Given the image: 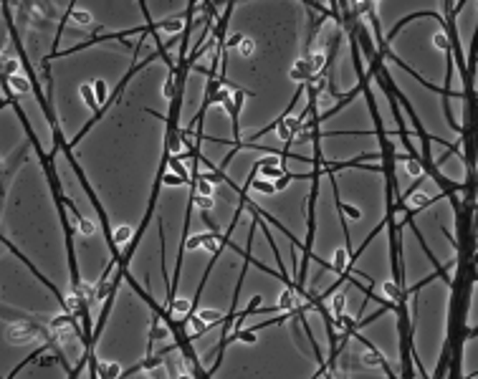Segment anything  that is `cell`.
Listing matches in <instances>:
<instances>
[{
    "instance_id": "6da1fadb",
    "label": "cell",
    "mask_w": 478,
    "mask_h": 379,
    "mask_svg": "<svg viewBox=\"0 0 478 379\" xmlns=\"http://www.w3.org/2000/svg\"><path fill=\"white\" fill-rule=\"evenodd\" d=\"M6 331H8V339L13 344H28V341H36V339H51V334H53V331H46V326L33 321V319L31 321H16V324L6 326Z\"/></svg>"
},
{
    "instance_id": "7a4b0ae2",
    "label": "cell",
    "mask_w": 478,
    "mask_h": 379,
    "mask_svg": "<svg viewBox=\"0 0 478 379\" xmlns=\"http://www.w3.org/2000/svg\"><path fill=\"white\" fill-rule=\"evenodd\" d=\"M3 81H8V86L13 89V94H18V96H23V94H31L33 91V81L28 79V76H11V79H3Z\"/></svg>"
},
{
    "instance_id": "3957f363",
    "label": "cell",
    "mask_w": 478,
    "mask_h": 379,
    "mask_svg": "<svg viewBox=\"0 0 478 379\" xmlns=\"http://www.w3.org/2000/svg\"><path fill=\"white\" fill-rule=\"evenodd\" d=\"M111 238H114V245L119 248V245H127V243H132V240L137 238V230H134V228H129V225H119V228H114Z\"/></svg>"
},
{
    "instance_id": "277c9868",
    "label": "cell",
    "mask_w": 478,
    "mask_h": 379,
    "mask_svg": "<svg viewBox=\"0 0 478 379\" xmlns=\"http://www.w3.org/2000/svg\"><path fill=\"white\" fill-rule=\"evenodd\" d=\"M362 364H367V366H377V364H382V366H385V371H387V376H395V371L390 369V364L385 361V356H382L377 349H370V351L362 356Z\"/></svg>"
},
{
    "instance_id": "5b68a950",
    "label": "cell",
    "mask_w": 478,
    "mask_h": 379,
    "mask_svg": "<svg viewBox=\"0 0 478 379\" xmlns=\"http://www.w3.org/2000/svg\"><path fill=\"white\" fill-rule=\"evenodd\" d=\"M122 366L119 364H106V361H96V376H104V379H114V376H122Z\"/></svg>"
},
{
    "instance_id": "8992f818",
    "label": "cell",
    "mask_w": 478,
    "mask_h": 379,
    "mask_svg": "<svg viewBox=\"0 0 478 379\" xmlns=\"http://www.w3.org/2000/svg\"><path fill=\"white\" fill-rule=\"evenodd\" d=\"M347 261H349V250H347V248L334 250V263H332V271H334L337 276H344V271H347Z\"/></svg>"
},
{
    "instance_id": "52a82bcc",
    "label": "cell",
    "mask_w": 478,
    "mask_h": 379,
    "mask_svg": "<svg viewBox=\"0 0 478 379\" xmlns=\"http://www.w3.org/2000/svg\"><path fill=\"white\" fill-rule=\"evenodd\" d=\"M79 94H81V96L86 99V104H89V106L94 109V116H96L101 106H99V101H96V94H94V86H91V84H81V86H79Z\"/></svg>"
},
{
    "instance_id": "ba28073f",
    "label": "cell",
    "mask_w": 478,
    "mask_h": 379,
    "mask_svg": "<svg viewBox=\"0 0 478 379\" xmlns=\"http://www.w3.org/2000/svg\"><path fill=\"white\" fill-rule=\"evenodd\" d=\"M382 291H385V296H387L390 301H395V303H405V298H402V288H400L395 281L382 283Z\"/></svg>"
},
{
    "instance_id": "9c48e42d",
    "label": "cell",
    "mask_w": 478,
    "mask_h": 379,
    "mask_svg": "<svg viewBox=\"0 0 478 379\" xmlns=\"http://www.w3.org/2000/svg\"><path fill=\"white\" fill-rule=\"evenodd\" d=\"M344 308H347V293H344V291H337V293L332 296V313H334V316H342Z\"/></svg>"
},
{
    "instance_id": "30bf717a",
    "label": "cell",
    "mask_w": 478,
    "mask_h": 379,
    "mask_svg": "<svg viewBox=\"0 0 478 379\" xmlns=\"http://www.w3.org/2000/svg\"><path fill=\"white\" fill-rule=\"evenodd\" d=\"M193 313H198L203 321H210V324H215V321H223V319H225V313H223V311H213V308H193Z\"/></svg>"
},
{
    "instance_id": "8fae6325",
    "label": "cell",
    "mask_w": 478,
    "mask_h": 379,
    "mask_svg": "<svg viewBox=\"0 0 478 379\" xmlns=\"http://www.w3.org/2000/svg\"><path fill=\"white\" fill-rule=\"evenodd\" d=\"M79 316H74V313H61V316H56V319H51L48 321V329H66V326H71L74 321H76Z\"/></svg>"
},
{
    "instance_id": "7c38bea8",
    "label": "cell",
    "mask_w": 478,
    "mask_h": 379,
    "mask_svg": "<svg viewBox=\"0 0 478 379\" xmlns=\"http://www.w3.org/2000/svg\"><path fill=\"white\" fill-rule=\"evenodd\" d=\"M190 203H193L198 210H213V208H215V200L208 198V195H190Z\"/></svg>"
},
{
    "instance_id": "4fadbf2b",
    "label": "cell",
    "mask_w": 478,
    "mask_h": 379,
    "mask_svg": "<svg viewBox=\"0 0 478 379\" xmlns=\"http://www.w3.org/2000/svg\"><path fill=\"white\" fill-rule=\"evenodd\" d=\"M157 28H162V31H170V33H177L180 28L185 31V26H183V18H167V21H159V23H157Z\"/></svg>"
},
{
    "instance_id": "5bb4252c",
    "label": "cell",
    "mask_w": 478,
    "mask_h": 379,
    "mask_svg": "<svg viewBox=\"0 0 478 379\" xmlns=\"http://www.w3.org/2000/svg\"><path fill=\"white\" fill-rule=\"evenodd\" d=\"M18 69H23V64H18V58H8V61H3V79L18 76Z\"/></svg>"
},
{
    "instance_id": "9a60e30c",
    "label": "cell",
    "mask_w": 478,
    "mask_h": 379,
    "mask_svg": "<svg viewBox=\"0 0 478 379\" xmlns=\"http://www.w3.org/2000/svg\"><path fill=\"white\" fill-rule=\"evenodd\" d=\"M251 187L258 190V193H263V195H273V193H276V184H273V182H266V179H258V177L251 182Z\"/></svg>"
},
{
    "instance_id": "2e32d148",
    "label": "cell",
    "mask_w": 478,
    "mask_h": 379,
    "mask_svg": "<svg viewBox=\"0 0 478 379\" xmlns=\"http://www.w3.org/2000/svg\"><path fill=\"white\" fill-rule=\"evenodd\" d=\"M71 21L76 26H91V13L89 11H71Z\"/></svg>"
},
{
    "instance_id": "e0dca14e",
    "label": "cell",
    "mask_w": 478,
    "mask_h": 379,
    "mask_svg": "<svg viewBox=\"0 0 478 379\" xmlns=\"http://www.w3.org/2000/svg\"><path fill=\"white\" fill-rule=\"evenodd\" d=\"M238 51H241V56H243V58H251V56L256 53V43H253L251 38H243V41H241V48H238Z\"/></svg>"
},
{
    "instance_id": "ac0fdd59",
    "label": "cell",
    "mask_w": 478,
    "mask_h": 379,
    "mask_svg": "<svg viewBox=\"0 0 478 379\" xmlns=\"http://www.w3.org/2000/svg\"><path fill=\"white\" fill-rule=\"evenodd\" d=\"M433 43H435V48H440V51H450V41H448L445 31H443V33H435V36H433Z\"/></svg>"
},
{
    "instance_id": "d6986e66",
    "label": "cell",
    "mask_w": 478,
    "mask_h": 379,
    "mask_svg": "<svg viewBox=\"0 0 478 379\" xmlns=\"http://www.w3.org/2000/svg\"><path fill=\"white\" fill-rule=\"evenodd\" d=\"M162 184H175V187H177V184H188V182H185L180 174H175V172H172V174L162 172ZM188 187H190V184H188Z\"/></svg>"
},
{
    "instance_id": "ffe728a7",
    "label": "cell",
    "mask_w": 478,
    "mask_h": 379,
    "mask_svg": "<svg viewBox=\"0 0 478 379\" xmlns=\"http://www.w3.org/2000/svg\"><path fill=\"white\" fill-rule=\"evenodd\" d=\"M159 250H165V233H162V220H159ZM159 266H162V273H167V266H165V253H159Z\"/></svg>"
},
{
    "instance_id": "44dd1931",
    "label": "cell",
    "mask_w": 478,
    "mask_h": 379,
    "mask_svg": "<svg viewBox=\"0 0 478 379\" xmlns=\"http://www.w3.org/2000/svg\"><path fill=\"white\" fill-rule=\"evenodd\" d=\"M76 223H79V228H81V233H84V235H91V233H96V225H94L91 220L81 218V220H76Z\"/></svg>"
},
{
    "instance_id": "7402d4cb",
    "label": "cell",
    "mask_w": 478,
    "mask_h": 379,
    "mask_svg": "<svg viewBox=\"0 0 478 379\" xmlns=\"http://www.w3.org/2000/svg\"><path fill=\"white\" fill-rule=\"evenodd\" d=\"M243 38H246V36H241V33H235L233 38H228V41H225V51H228V48H235V46H241V41H243ZM225 51H223V53H225Z\"/></svg>"
}]
</instances>
